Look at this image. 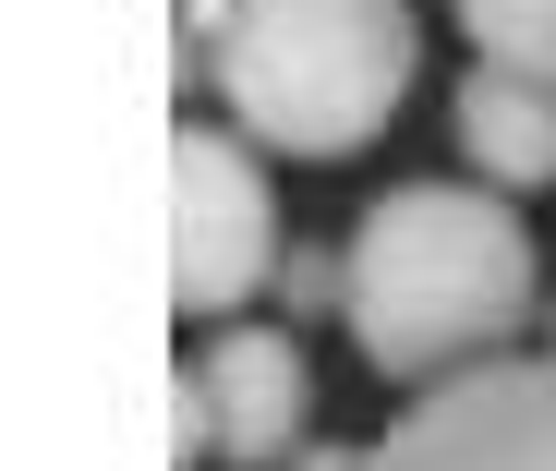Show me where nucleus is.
I'll list each match as a JSON object with an SVG mask.
<instances>
[{"label":"nucleus","mask_w":556,"mask_h":471,"mask_svg":"<svg viewBox=\"0 0 556 471\" xmlns=\"http://www.w3.org/2000/svg\"><path fill=\"white\" fill-rule=\"evenodd\" d=\"M351 339L376 374L400 387H435V374L496 362L532 303H556L532 278V230L508 194H472V181H400L351 218Z\"/></svg>","instance_id":"obj_1"},{"label":"nucleus","mask_w":556,"mask_h":471,"mask_svg":"<svg viewBox=\"0 0 556 471\" xmlns=\"http://www.w3.org/2000/svg\"><path fill=\"white\" fill-rule=\"evenodd\" d=\"M206 98L266 157H351L412 98V0H230Z\"/></svg>","instance_id":"obj_2"},{"label":"nucleus","mask_w":556,"mask_h":471,"mask_svg":"<svg viewBox=\"0 0 556 471\" xmlns=\"http://www.w3.org/2000/svg\"><path fill=\"white\" fill-rule=\"evenodd\" d=\"M278 181L254 157V133L230 122H181L169 145V303L206 315V327H242L254 291H278Z\"/></svg>","instance_id":"obj_3"},{"label":"nucleus","mask_w":556,"mask_h":471,"mask_svg":"<svg viewBox=\"0 0 556 471\" xmlns=\"http://www.w3.org/2000/svg\"><path fill=\"white\" fill-rule=\"evenodd\" d=\"M363 471H556V351H496L412 387Z\"/></svg>","instance_id":"obj_4"},{"label":"nucleus","mask_w":556,"mask_h":471,"mask_svg":"<svg viewBox=\"0 0 556 471\" xmlns=\"http://www.w3.org/2000/svg\"><path fill=\"white\" fill-rule=\"evenodd\" d=\"M194 387L218 399V447L230 471H266V459H303V399H315V374H303V339L291 327H218L194 351Z\"/></svg>","instance_id":"obj_5"},{"label":"nucleus","mask_w":556,"mask_h":471,"mask_svg":"<svg viewBox=\"0 0 556 471\" xmlns=\"http://www.w3.org/2000/svg\"><path fill=\"white\" fill-rule=\"evenodd\" d=\"M447 122H459V157H472L484 181H508V194H544L556 181V73H459L447 85Z\"/></svg>","instance_id":"obj_6"},{"label":"nucleus","mask_w":556,"mask_h":471,"mask_svg":"<svg viewBox=\"0 0 556 471\" xmlns=\"http://www.w3.org/2000/svg\"><path fill=\"white\" fill-rule=\"evenodd\" d=\"M447 13L472 25L484 61H508V73H556V0H447Z\"/></svg>","instance_id":"obj_7"},{"label":"nucleus","mask_w":556,"mask_h":471,"mask_svg":"<svg viewBox=\"0 0 556 471\" xmlns=\"http://www.w3.org/2000/svg\"><path fill=\"white\" fill-rule=\"evenodd\" d=\"M278 315H351V254H327V242H291V266H278Z\"/></svg>","instance_id":"obj_8"},{"label":"nucleus","mask_w":556,"mask_h":471,"mask_svg":"<svg viewBox=\"0 0 556 471\" xmlns=\"http://www.w3.org/2000/svg\"><path fill=\"white\" fill-rule=\"evenodd\" d=\"M169 459H181V471H206V459H230V447H218V399L194 387V362L169 374Z\"/></svg>","instance_id":"obj_9"},{"label":"nucleus","mask_w":556,"mask_h":471,"mask_svg":"<svg viewBox=\"0 0 556 471\" xmlns=\"http://www.w3.org/2000/svg\"><path fill=\"white\" fill-rule=\"evenodd\" d=\"M218 37H230V0H181V85L218 73Z\"/></svg>","instance_id":"obj_10"},{"label":"nucleus","mask_w":556,"mask_h":471,"mask_svg":"<svg viewBox=\"0 0 556 471\" xmlns=\"http://www.w3.org/2000/svg\"><path fill=\"white\" fill-rule=\"evenodd\" d=\"M291 471H363V447H303Z\"/></svg>","instance_id":"obj_11"},{"label":"nucleus","mask_w":556,"mask_h":471,"mask_svg":"<svg viewBox=\"0 0 556 471\" xmlns=\"http://www.w3.org/2000/svg\"><path fill=\"white\" fill-rule=\"evenodd\" d=\"M544 315H556V303H544Z\"/></svg>","instance_id":"obj_12"}]
</instances>
